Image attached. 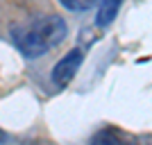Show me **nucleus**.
I'll use <instances>...</instances> for the list:
<instances>
[{"label":"nucleus","instance_id":"nucleus-1","mask_svg":"<svg viewBox=\"0 0 152 145\" xmlns=\"http://www.w3.org/2000/svg\"><path fill=\"white\" fill-rule=\"evenodd\" d=\"M66 23L57 14H41L34 18H27L23 23H16L12 27V41L18 48L20 55L27 59L43 57L45 52L57 48L66 39Z\"/></svg>","mask_w":152,"mask_h":145},{"label":"nucleus","instance_id":"nucleus-2","mask_svg":"<svg viewBox=\"0 0 152 145\" xmlns=\"http://www.w3.org/2000/svg\"><path fill=\"white\" fill-rule=\"evenodd\" d=\"M82 61H84V52L80 50V48L70 50L68 55H64V57L52 66V73H50L52 84H55L57 88H66L70 82H73V77L77 75Z\"/></svg>","mask_w":152,"mask_h":145},{"label":"nucleus","instance_id":"nucleus-3","mask_svg":"<svg viewBox=\"0 0 152 145\" xmlns=\"http://www.w3.org/2000/svg\"><path fill=\"white\" fill-rule=\"evenodd\" d=\"M91 145H141V143L134 134L125 132L116 125H107L91 136Z\"/></svg>","mask_w":152,"mask_h":145},{"label":"nucleus","instance_id":"nucleus-4","mask_svg":"<svg viewBox=\"0 0 152 145\" xmlns=\"http://www.w3.org/2000/svg\"><path fill=\"white\" fill-rule=\"evenodd\" d=\"M121 7H123V0H100L95 25H98V27H109L116 20V16H118V12H121Z\"/></svg>","mask_w":152,"mask_h":145},{"label":"nucleus","instance_id":"nucleus-5","mask_svg":"<svg viewBox=\"0 0 152 145\" xmlns=\"http://www.w3.org/2000/svg\"><path fill=\"white\" fill-rule=\"evenodd\" d=\"M66 9H70V12H86V9H91V7H95L100 0H59Z\"/></svg>","mask_w":152,"mask_h":145},{"label":"nucleus","instance_id":"nucleus-6","mask_svg":"<svg viewBox=\"0 0 152 145\" xmlns=\"http://www.w3.org/2000/svg\"><path fill=\"white\" fill-rule=\"evenodd\" d=\"M0 141H5V134H2V132H0Z\"/></svg>","mask_w":152,"mask_h":145}]
</instances>
